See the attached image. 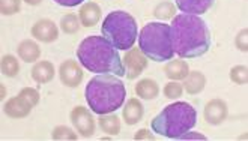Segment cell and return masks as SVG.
I'll list each match as a JSON object with an SVG mask.
<instances>
[{
    "label": "cell",
    "instance_id": "cell-26",
    "mask_svg": "<svg viewBox=\"0 0 248 141\" xmlns=\"http://www.w3.org/2000/svg\"><path fill=\"white\" fill-rule=\"evenodd\" d=\"M182 92H184V87L176 81L167 83L164 86V90H163V93H164V96L167 98V99H178V98L182 96Z\"/></svg>",
    "mask_w": 248,
    "mask_h": 141
},
{
    "label": "cell",
    "instance_id": "cell-8",
    "mask_svg": "<svg viewBox=\"0 0 248 141\" xmlns=\"http://www.w3.org/2000/svg\"><path fill=\"white\" fill-rule=\"evenodd\" d=\"M71 122L74 125V128L77 129V132L84 137L89 138L93 135L95 132V120L92 117V114L89 113V110L78 105L74 110L71 111Z\"/></svg>",
    "mask_w": 248,
    "mask_h": 141
},
{
    "label": "cell",
    "instance_id": "cell-32",
    "mask_svg": "<svg viewBox=\"0 0 248 141\" xmlns=\"http://www.w3.org/2000/svg\"><path fill=\"white\" fill-rule=\"evenodd\" d=\"M57 5H62V6H68V8H72V6H77L80 3H83L84 0H54Z\"/></svg>",
    "mask_w": 248,
    "mask_h": 141
},
{
    "label": "cell",
    "instance_id": "cell-16",
    "mask_svg": "<svg viewBox=\"0 0 248 141\" xmlns=\"http://www.w3.org/2000/svg\"><path fill=\"white\" fill-rule=\"evenodd\" d=\"M17 53H18V57L23 62H27V63L36 62L39 59V56H41L39 45L36 44L35 41H31V39H26V41L20 42Z\"/></svg>",
    "mask_w": 248,
    "mask_h": 141
},
{
    "label": "cell",
    "instance_id": "cell-34",
    "mask_svg": "<svg viewBox=\"0 0 248 141\" xmlns=\"http://www.w3.org/2000/svg\"><path fill=\"white\" fill-rule=\"evenodd\" d=\"M24 2L27 5H31V6H36V5H39L42 2V0H24Z\"/></svg>",
    "mask_w": 248,
    "mask_h": 141
},
{
    "label": "cell",
    "instance_id": "cell-14",
    "mask_svg": "<svg viewBox=\"0 0 248 141\" xmlns=\"http://www.w3.org/2000/svg\"><path fill=\"white\" fill-rule=\"evenodd\" d=\"M78 18H80L81 26H84V27H93V26L98 24V21L101 18V8L96 3H93V2L84 3L81 6V9H80Z\"/></svg>",
    "mask_w": 248,
    "mask_h": 141
},
{
    "label": "cell",
    "instance_id": "cell-5",
    "mask_svg": "<svg viewBox=\"0 0 248 141\" xmlns=\"http://www.w3.org/2000/svg\"><path fill=\"white\" fill-rule=\"evenodd\" d=\"M139 47L148 59L154 62H166L173 59V45L170 26L164 23L146 24L139 36Z\"/></svg>",
    "mask_w": 248,
    "mask_h": 141
},
{
    "label": "cell",
    "instance_id": "cell-4",
    "mask_svg": "<svg viewBox=\"0 0 248 141\" xmlns=\"http://www.w3.org/2000/svg\"><path fill=\"white\" fill-rule=\"evenodd\" d=\"M197 123V111L188 102H173L167 105L152 120L154 132L166 138H179L182 134L193 129Z\"/></svg>",
    "mask_w": 248,
    "mask_h": 141
},
{
    "label": "cell",
    "instance_id": "cell-12",
    "mask_svg": "<svg viewBox=\"0 0 248 141\" xmlns=\"http://www.w3.org/2000/svg\"><path fill=\"white\" fill-rule=\"evenodd\" d=\"M203 114L209 125H221L229 114L227 104L223 99H212L206 104Z\"/></svg>",
    "mask_w": 248,
    "mask_h": 141
},
{
    "label": "cell",
    "instance_id": "cell-29",
    "mask_svg": "<svg viewBox=\"0 0 248 141\" xmlns=\"http://www.w3.org/2000/svg\"><path fill=\"white\" fill-rule=\"evenodd\" d=\"M20 95H23L26 99L31 102L33 107L39 102V93H38V90H35V89H32V87H24L21 92H20Z\"/></svg>",
    "mask_w": 248,
    "mask_h": 141
},
{
    "label": "cell",
    "instance_id": "cell-21",
    "mask_svg": "<svg viewBox=\"0 0 248 141\" xmlns=\"http://www.w3.org/2000/svg\"><path fill=\"white\" fill-rule=\"evenodd\" d=\"M99 128L108 135H118L121 132V120L116 114H101L99 117Z\"/></svg>",
    "mask_w": 248,
    "mask_h": 141
},
{
    "label": "cell",
    "instance_id": "cell-20",
    "mask_svg": "<svg viewBox=\"0 0 248 141\" xmlns=\"http://www.w3.org/2000/svg\"><path fill=\"white\" fill-rule=\"evenodd\" d=\"M164 72L171 81H179L185 80V77L189 74V66L185 60H171L166 65Z\"/></svg>",
    "mask_w": 248,
    "mask_h": 141
},
{
    "label": "cell",
    "instance_id": "cell-17",
    "mask_svg": "<svg viewBox=\"0 0 248 141\" xmlns=\"http://www.w3.org/2000/svg\"><path fill=\"white\" fill-rule=\"evenodd\" d=\"M54 66L50 62H38L33 68H32V78L39 83V84H46L50 83L54 78Z\"/></svg>",
    "mask_w": 248,
    "mask_h": 141
},
{
    "label": "cell",
    "instance_id": "cell-28",
    "mask_svg": "<svg viewBox=\"0 0 248 141\" xmlns=\"http://www.w3.org/2000/svg\"><path fill=\"white\" fill-rule=\"evenodd\" d=\"M51 138L62 141V140H77V134L72 132L68 126H57V128L51 132Z\"/></svg>",
    "mask_w": 248,
    "mask_h": 141
},
{
    "label": "cell",
    "instance_id": "cell-33",
    "mask_svg": "<svg viewBox=\"0 0 248 141\" xmlns=\"http://www.w3.org/2000/svg\"><path fill=\"white\" fill-rule=\"evenodd\" d=\"M181 140H206V137L205 135H202V134H197V132H193V134H182L181 137H179Z\"/></svg>",
    "mask_w": 248,
    "mask_h": 141
},
{
    "label": "cell",
    "instance_id": "cell-1",
    "mask_svg": "<svg viewBox=\"0 0 248 141\" xmlns=\"http://www.w3.org/2000/svg\"><path fill=\"white\" fill-rule=\"evenodd\" d=\"M173 51L181 59H194L206 54L211 48L209 27L199 15L179 14L170 26Z\"/></svg>",
    "mask_w": 248,
    "mask_h": 141
},
{
    "label": "cell",
    "instance_id": "cell-19",
    "mask_svg": "<svg viewBox=\"0 0 248 141\" xmlns=\"http://www.w3.org/2000/svg\"><path fill=\"white\" fill-rule=\"evenodd\" d=\"M205 84H206V77L200 70H193V72H189L185 77L184 87L189 95H197L205 89Z\"/></svg>",
    "mask_w": 248,
    "mask_h": 141
},
{
    "label": "cell",
    "instance_id": "cell-6",
    "mask_svg": "<svg viewBox=\"0 0 248 141\" xmlns=\"http://www.w3.org/2000/svg\"><path fill=\"white\" fill-rule=\"evenodd\" d=\"M103 35L118 50H129L137 39V21L125 11H113L103 23Z\"/></svg>",
    "mask_w": 248,
    "mask_h": 141
},
{
    "label": "cell",
    "instance_id": "cell-25",
    "mask_svg": "<svg viewBox=\"0 0 248 141\" xmlns=\"http://www.w3.org/2000/svg\"><path fill=\"white\" fill-rule=\"evenodd\" d=\"M21 9V0H0V12L3 15H14Z\"/></svg>",
    "mask_w": 248,
    "mask_h": 141
},
{
    "label": "cell",
    "instance_id": "cell-22",
    "mask_svg": "<svg viewBox=\"0 0 248 141\" xmlns=\"http://www.w3.org/2000/svg\"><path fill=\"white\" fill-rule=\"evenodd\" d=\"M20 70V65L17 57H14L11 54H6L2 57V74L6 77H16Z\"/></svg>",
    "mask_w": 248,
    "mask_h": 141
},
{
    "label": "cell",
    "instance_id": "cell-11",
    "mask_svg": "<svg viewBox=\"0 0 248 141\" xmlns=\"http://www.w3.org/2000/svg\"><path fill=\"white\" fill-rule=\"evenodd\" d=\"M32 36L41 42H46V44H50V42L56 41L57 36H59V29L57 26L51 21V20H39L33 24L32 27Z\"/></svg>",
    "mask_w": 248,
    "mask_h": 141
},
{
    "label": "cell",
    "instance_id": "cell-10",
    "mask_svg": "<svg viewBox=\"0 0 248 141\" xmlns=\"http://www.w3.org/2000/svg\"><path fill=\"white\" fill-rule=\"evenodd\" d=\"M33 105L29 102L23 95H18L16 98H11L9 101L3 105L5 114L11 119H23L31 114Z\"/></svg>",
    "mask_w": 248,
    "mask_h": 141
},
{
    "label": "cell",
    "instance_id": "cell-13",
    "mask_svg": "<svg viewBox=\"0 0 248 141\" xmlns=\"http://www.w3.org/2000/svg\"><path fill=\"white\" fill-rule=\"evenodd\" d=\"M176 6L184 14H194V15H202V14L208 12L215 0H174Z\"/></svg>",
    "mask_w": 248,
    "mask_h": 141
},
{
    "label": "cell",
    "instance_id": "cell-27",
    "mask_svg": "<svg viewBox=\"0 0 248 141\" xmlns=\"http://www.w3.org/2000/svg\"><path fill=\"white\" fill-rule=\"evenodd\" d=\"M154 15L159 20H169V18H173L174 15V6L171 3H161L158 5L154 11Z\"/></svg>",
    "mask_w": 248,
    "mask_h": 141
},
{
    "label": "cell",
    "instance_id": "cell-3",
    "mask_svg": "<svg viewBox=\"0 0 248 141\" xmlns=\"http://www.w3.org/2000/svg\"><path fill=\"white\" fill-rule=\"evenodd\" d=\"M89 108L96 114L114 113L125 102V84L113 74H99L87 83L84 90Z\"/></svg>",
    "mask_w": 248,
    "mask_h": 141
},
{
    "label": "cell",
    "instance_id": "cell-31",
    "mask_svg": "<svg viewBox=\"0 0 248 141\" xmlns=\"http://www.w3.org/2000/svg\"><path fill=\"white\" fill-rule=\"evenodd\" d=\"M154 138L155 137L149 132V129H140L134 135V140H137V141H140V140H154Z\"/></svg>",
    "mask_w": 248,
    "mask_h": 141
},
{
    "label": "cell",
    "instance_id": "cell-15",
    "mask_svg": "<svg viewBox=\"0 0 248 141\" xmlns=\"http://www.w3.org/2000/svg\"><path fill=\"white\" fill-rule=\"evenodd\" d=\"M143 113H144V110H143L141 102L139 99H136V98H131V99L126 101L125 107H124L122 116H124L126 125H136L141 120Z\"/></svg>",
    "mask_w": 248,
    "mask_h": 141
},
{
    "label": "cell",
    "instance_id": "cell-30",
    "mask_svg": "<svg viewBox=\"0 0 248 141\" xmlns=\"http://www.w3.org/2000/svg\"><path fill=\"white\" fill-rule=\"evenodd\" d=\"M247 35H248V30H247V29H242V30L238 33V36H236V41H235L236 47H238L241 51H245V53H247V50H248Z\"/></svg>",
    "mask_w": 248,
    "mask_h": 141
},
{
    "label": "cell",
    "instance_id": "cell-9",
    "mask_svg": "<svg viewBox=\"0 0 248 141\" xmlns=\"http://www.w3.org/2000/svg\"><path fill=\"white\" fill-rule=\"evenodd\" d=\"M59 77L66 87H77L83 80V69L76 60L68 59L59 68Z\"/></svg>",
    "mask_w": 248,
    "mask_h": 141
},
{
    "label": "cell",
    "instance_id": "cell-18",
    "mask_svg": "<svg viewBox=\"0 0 248 141\" xmlns=\"http://www.w3.org/2000/svg\"><path fill=\"white\" fill-rule=\"evenodd\" d=\"M136 93L137 96H140L141 99H155V98L159 95V87L155 80L152 78H143L136 84Z\"/></svg>",
    "mask_w": 248,
    "mask_h": 141
},
{
    "label": "cell",
    "instance_id": "cell-23",
    "mask_svg": "<svg viewBox=\"0 0 248 141\" xmlns=\"http://www.w3.org/2000/svg\"><path fill=\"white\" fill-rule=\"evenodd\" d=\"M80 18H77L74 14H68V15H65L62 20H61V27L62 30L68 35H74L78 32L80 29Z\"/></svg>",
    "mask_w": 248,
    "mask_h": 141
},
{
    "label": "cell",
    "instance_id": "cell-7",
    "mask_svg": "<svg viewBox=\"0 0 248 141\" xmlns=\"http://www.w3.org/2000/svg\"><path fill=\"white\" fill-rule=\"evenodd\" d=\"M124 66H125V75L128 80H134L148 66V57L141 53L140 48H129L125 53L124 57Z\"/></svg>",
    "mask_w": 248,
    "mask_h": 141
},
{
    "label": "cell",
    "instance_id": "cell-2",
    "mask_svg": "<svg viewBox=\"0 0 248 141\" xmlns=\"http://www.w3.org/2000/svg\"><path fill=\"white\" fill-rule=\"evenodd\" d=\"M77 57L86 69L95 74L125 75V66L118 53L104 36H87L81 41L77 50Z\"/></svg>",
    "mask_w": 248,
    "mask_h": 141
},
{
    "label": "cell",
    "instance_id": "cell-24",
    "mask_svg": "<svg viewBox=\"0 0 248 141\" xmlns=\"http://www.w3.org/2000/svg\"><path fill=\"white\" fill-rule=\"evenodd\" d=\"M230 80L236 84H247L248 81V69L247 66L238 65L230 69Z\"/></svg>",
    "mask_w": 248,
    "mask_h": 141
}]
</instances>
